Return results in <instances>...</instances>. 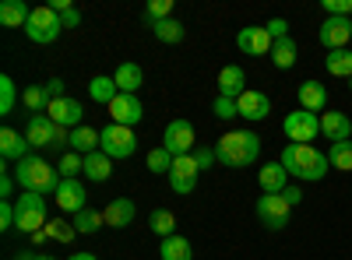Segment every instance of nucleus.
Instances as JSON below:
<instances>
[{
	"mask_svg": "<svg viewBox=\"0 0 352 260\" xmlns=\"http://www.w3.org/2000/svg\"><path fill=\"white\" fill-rule=\"evenodd\" d=\"M236 46H240V53H247V56H264V53H272L275 39L268 36V28H264V25H247V28H240Z\"/></svg>",
	"mask_w": 352,
	"mask_h": 260,
	"instance_id": "12",
	"label": "nucleus"
},
{
	"mask_svg": "<svg viewBox=\"0 0 352 260\" xmlns=\"http://www.w3.org/2000/svg\"><path fill=\"white\" fill-rule=\"evenodd\" d=\"M264 28H268V36H272V39H285V36H289V25H285V18H272Z\"/></svg>",
	"mask_w": 352,
	"mask_h": 260,
	"instance_id": "46",
	"label": "nucleus"
},
{
	"mask_svg": "<svg viewBox=\"0 0 352 260\" xmlns=\"http://www.w3.org/2000/svg\"><path fill=\"white\" fill-rule=\"evenodd\" d=\"M109 117H113V123H120V127H138L141 123V117H144V109H141V102H138V95H116L109 106Z\"/></svg>",
	"mask_w": 352,
	"mask_h": 260,
	"instance_id": "13",
	"label": "nucleus"
},
{
	"mask_svg": "<svg viewBox=\"0 0 352 260\" xmlns=\"http://www.w3.org/2000/svg\"><path fill=\"white\" fill-rule=\"evenodd\" d=\"M0 228H14V200H0Z\"/></svg>",
	"mask_w": 352,
	"mask_h": 260,
	"instance_id": "44",
	"label": "nucleus"
},
{
	"mask_svg": "<svg viewBox=\"0 0 352 260\" xmlns=\"http://www.w3.org/2000/svg\"><path fill=\"white\" fill-rule=\"evenodd\" d=\"M21 102H25V109H32V117H36V113H46V109H50V95H46L43 84L25 88V92H21Z\"/></svg>",
	"mask_w": 352,
	"mask_h": 260,
	"instance_id": "36",
	"label": "nucleus"
},
{
	"mask_svg": "<svg viewBox=\"0 0 352 260\" xmlns=\"http://www.w3.org/2000/svg\"><path fill=\"white\" fill-rule=\"evenodd\" d=\"M14 102H18V88H14V81L4 74L0 78V117H8V113L14 109Z\"/></svg>",
	"mask_w": 352,
	"mask_h": 260,
	"instance_id": "40",
	"label": "nucleus"
},
{
	"mask_svg": "<svg viewBox=\"0 0 352 260\" xmlns=\"http://www.w3.org/2000/svg\"><path fill=\"white\" fill-rule=\"evenodd\" d=\"M328 162L338 172H352V141H335L328 152Z\"/></svg>",
	"mask_w": 352,
	"mask_h": 260,
	"instance_id": "34",
	"label": "nucleus"
},
{
	"mask_svg": "<svg viewBox=\"0 0 352 260\" xmlns=\"http://www.w3.org/2000/svg\"><path fill=\"white\" fill-rule=\"evenodd\" d=\"M148 225H152V233H155L159 239H169V236H176V215H173V211H166V208L152 211Z\"/></svg>",
	"mask_w": 352,
	"mask_h": 260,
	"instance_id": "33",
	"label": "nucleus"
},
{
	"mask_svg": "<svg viewBox=\"0 0 352 260\" xmlns=\"http://www.w3.org/2000/svg\"><path fill=\"white\" fill-rule=\"evenodd\" d=\"M28 148H32V144H28L18 130H11V127H4L0 130V155H4L8 162H21V158H28Z\"/></svg>",
	"mask_w": 352,
	"mask_h": 260,
	"instance_id": "22",
	"label": "nucleus"
},
{
	"mask_svg": "<svg viewBox=\"0 0 352 260\" xmlns=\"http://www.w3.org/2000/svg\"><path fill=\"white\" fill-rule=\"evenodd\" d=\"M46 117L56 123V127H81V117H85V109H81V102L78 99H53L50 102V109H46Z\"/></svg>",
	"mask_w": 352,
	"mask_h": 260,
	"instance_id": "14",
	"label": "nucleus"
},
{
	"mask_svg": "<svg viewBox=\"0 0 352 260\" xmlns=\"http://www.w3.org/2000/svg\"><path fill=\"white\" fill-rule=\"evenodd\" d=\"M43 88H46L50 102H53V99H64V81H60V78H50V81L43 84Z\"/></svg>",
	"mask_w": 352,
	"mask_h": 260,
	"instance_id": "47",
	"label": "nucleus"
},
{
	"mask_svg": "<svg viewBox=\"0 0 352 260\" xmlns=\"http://www.w3.org/2000/svg\"><path fill=\"white\" fill-rule=\"evenodd\" d=\"M272 60H275L278 71H289L292 64H296V43H292L289 36H285V39H275V46H272Z\"/></svg>",
	"mask_w": 352,
	"mask_h": 260,
	"instance_id": "31",
	"label": "nucleus"
},
{
	"mask_svg": "<svg viewBox=\"0 0 352 260\" xmlns=\"http://www.w3.org/2000/svg\"><path fill=\"white\" fill-rule=\"evenodd\" d=\"M236 106H240V117H243V120H250V123L264 120V117L272 113V99L264 95V92H254V88H247V92L236 99Z\"/></svg>",
	"mask_w": 352,
	"mask_h": 260,
	"instance_id": "17",
	"label": "nucleus"
},
{
	"mask_svg": "<svg viewBox=\"0 0 352 260\" xmlns=\"http://www.w3.org/2000/svg\"><path fill=\"white\" fill-rule=\"evenodd\" d=\"M134 215H138V204H134L131 197H116V200H109L106 211H102V218H106L109 228H127V225H134Z\"/></svg>",
	"mask_w": 352,
	"mask_h": 260,
	"instance_id": "18",
	"label": "nucleus"
},
{
	"mask_svg": "<svg viewBox=\"0 0 352 260\" xmlns=\"http://www.w3.org/2000/svg\"><path fill=\"white\" fill-rule=\"evenodd\" d=\"M247 92V71L240 64H229L219 71V95L226 99H240Z\"/></svg>",
	"mask_w": 352,
	"mask_h": 260,
	"instance_id": "19",
	"label": "nucleus"
},
{
	"mask_svg": "<svg viewBox=\"0 0 352 260\" xmlns=\"http://www.w3.org/2000/svg\"><path fill=\"white\" fill-rule=\"evenodd\" d=\"M53 137H56V123L46 117V113L28 117V123H25V141L32 144V148H53Z\"/></svg>",
	"mask_w": 352,
	"mask_h": 260,
	"instance_id": "15",
	"label": "nucleus"
},
{
	"mask_svg": "<svg viewBox=\"0 0 352 260\" xmlns=\"http://www.w3.org/2000/svg\"><path fill=\"white\" fill-rule=\"evenodd\" d=\"M60 32H64V21H60V14H56L50 4L32 8V18H28V25H25V36L28 39L39 43V46H50V43L60 39Z\"/></svg>",
	"mask_w": 352,
	"mask_h": 260,
	"instance_id": "4",
	"label": "nucleus"
},
{
	"mask_svg": "<svg viewBox=\"0 0 352 260\" xmlns=\"http://www.w3.org/2000/svg\"><path fill=\"white\" fill-rule=\"evenodd\" d=\"M46 236H53V239H60V243H71L74 236H78V228H74V222H64V218H53L46 228H43Z\"/></svg>",
	"mask_w": 352,
	"mask_h": 260,
	"instance_id": "39",
	"label": "nucleus"
},
{
	"mask_svg": "<svg viewBox=\"0 0 352 260\" xmlns=\"http://www.w3.org/2000/svg\"><path fill=\"white\" fill-rule=\"evenodd\" d=\"M282 197L289 200V204H292V208H296V204H300V200H303V190H300V187H285V190H282Z\"/></svg>",
	"mask_w": 352,
	"mask_h": 260,
	"instance_id": "50",
	"label": "nucleus"
},
{
	"mask_svg": "<svg viewBox=\"0 0 352 260\" xmlns=\"http://www.w3.org/2000/svg\"><path fill=\"white\" fill-rule=\"evenodd\" d=\"M14 176H11V172H4V176H0V197H4V200H11V193H14Z\"/></svg>",
	"mask_w": 352,
	"mask_h": 260,
	"instance_id": "49",
	"label": "nucleus"
},
{
	"mask_svg": "<svg viewBox=\"0 0 352 260\" xmlns=\"http://www.w3.org/2000/svg\"><path fill=\"white\" fill-rule=\"evenodd\" d=\"M282 130H285L289 144H310L314 137H320V117L317 113H307V109H296L285 117Z\"/></svg>",
	"mask_w": 352,
	"mask_h": 260,
	"instance_id": "7",
	"label": "nucleus"
},
{
	"mask_svg": "<svg viewBox=\"0 0 352 260\" xmlns=\"http://www.w3.org/2000/svg\"><path fill=\"white\" fill-rule=\"evenodd\" d=\"M28 18H32V8H28L25 0H4V4H0V25L4 28H25Z\"/></svg>",
	"mask_w": 352,
	"mask_h": 260,
	"instance_id": "24",
	"label": "nucleus"
},
{
	"mask_svg": "<svg viewBox=\"0 0 352 260\" xmlns=\"http://www.w3.org/2000/svg\"><path fill=\"white\" fill-rule=\"evenodd\" d=\"M88 95H92V102H99V106H109L116 95H120V88H116V81H113V78L99 74V78L88 81Z\"/></svg>",
	"mask_w": 352,
	"mask_h": 260,
	"instance_id": "28",
	"label": "nucleus"
},
{
	"mask_svg": "<svg viewBox=\"0 0 352 260\" xmlns=\"http://www.w3.org/2000/svg\"><path fill=\"white\" fill-rule=\"evenodd\" d=\"M14 180H18V187H21L25 193H39V197L60 190V172H56V165H50V162L39 158V155L21 158V162L14 165Z\"/></svg>",
	"mask_w": 352,
	"mask_h": 260,
	"instance_id": "3",
	"label": "nucleus"
},
{
	"mask_svg": "<svg viewBox=\"0 0 352 260\" xmlns=\"http://www.w3.org/2000/svg\"><path fill=\"white\" fill-rule=\"evenodd\" d=\"M56 172H60V180H78V172H85V155L67 152L60 162H56Z\"/></svg>",
	"mask_w": 352,
	"mask_h": 260,
	"instance_id": "37",
	"label": "nucleus"
},
{
	"mask_svg": "<svg viewBox=\"0 0 352 260\" xmlns=\"http://www.w3.org/2000/svg\"><path fill=\"white\" fill-rule=\"evenodd\" d=\"M324 67L331 78H352V49H331Z\"/></svg>",
	"mask_w": 352,
	"mask_h": 260,
	"instance_id": "30",
	"label": "nucleus"
},
{
	"mask_svg": "<svg viewBox=\"0 0 352 260\" xmlns=\"http://www.w3.org/2000/svg\"><path fill=\"white\" fill-rule=\"evenodd\" d=\"M67 260H99V257H96V253H71Z\"/></svg>",
	"mask_w": 352,
	"mask_h": 260,
	"instance_id": "51",
	"label": "nucleus"
},
{
	"mask_svg": "<svg viewBox=\"0 0 352 260\" xmlns=\"http://www.w3.org/2000/svg\"><path fill=\"white\" fill-rule=\"evenodd\" d=\"M21 260H28V257H25V253H21Z\"/></svg>",
	"mask_w": 352,
	"mask_h": 260,
	"instance_id": "54",
	"label": "nucleus"
},
{
	"mask_svg": "<svg viewBox=\"0 0 352 260\" xmlns=\"http://www.w3.org/2000/svg\"><path fill=\"white\" fill-rule=\"evenodd\" d=\"M144 162H148V172H155V176H162V172L169 176V169H173V162H176V158H173L166 148H152Z\"/></svg>",
	"mask_w": 352,
	"mask_h": 260,
	"instance_id": "38",
	"label": "nucleus"
},
{
	"mask_svg": "<svg viewBox=\"0 0 352 260\" xmlns=\"http://www.w3.org/2000/svg\"><path fill=\"white\" fill-rule=\"evenodd\" d=\"M113 81H116V88H120L124 95H138V88L144 84V71L138 67V64H120L116 67V74H113Z\"/></svg>",
	"mask_w": 352,
	"mask_h": 260,
	"instance_id": "25",
	"label": "nucleus"
},
{
	"mask_svg": "<svg viewBox=\"0 0 352 260\" xmlns=\"http://www.w3.org/2000/svg\"><path fill=\"white\" fill-rule=\"evenodd\" d=\"M349 92H352V78H349Z\"/></svg>",
	"mask_w": 352,
	"mask_h": 260,
	"instance_id": "53",
	"label": "nucleus"
},
{
	"mask_svg": "<svg viewBox=\"0 0 352 260\" xmlns=\"http://www.w3.org/2000/svg\"><path fill=\"white\" fill-rule=\"evenodd\" d=\"M71 152H78V155H92V152H99V130H92V127H74L71 130Z\"/></svg>",
	"mask_w": 352,
	"mask_h": 260,
	"instance_id": "27",
	"label": "nucleus"
},
{
	"mask_svg": "<svg viewBox=\"0 0 352 260\" xmlns=\"http://www.w3.org/2000/svg\"><path fill=\"white\" fill-rule=\"evenodd\" d=\"M194 162L201 165V169H212L219 158H215V148H194Z\"/></svg>",
	"mask_w": 352,
	"mask_h": 260,
	"instance_id": "45",
	"label": "nucleus"
},
{
	"mask_svg": "<svg viewBox=\"0 0 352 260\" xmlns=\"http://www.w3.org/2000/svg\"><path fill=\"white\" fill-rule=\"evenodd\" d=\"M53 197H56V204H60V211H71V215L88 208V193L78 180H60V190H56Z\"/></svg>",
	"mask_w": 352,
	"mask_h": 260,
	"instance_id": "16",
	"label": "nucleus"
},
{
	"mask_svg": "<svg viewBox=\"0 0 352 260\" xmlns=\"http://www.w3.org/2000/svg\"><path fill=\"white\" fill-rule=\"evenodd\" d=\"M257 183H261L264 193H282L289 187V172L282 169V162H268V165H261Z\"/></svg>",
	"mask_w": 352,
	"mask_h": 260,
	"instance_id": "23",
	"label": "nucleus"
},
{
	"mask_svg": "<svg viewBox=\"0 0 352 260\" xmlns=\"http://www.w3.org/2000/svg\"><path fill=\"white\" fill-rule=\"evenodd\" d=\"M14 228H21V233H43L46 228V197L21 193L14 200Z\"/></svg>",
	"mask_w": 352,
	"mask_h": 260,
	"instance_id": "5",
	"label": "nucleus"
},
{
	"mask_svg": "<svg viewBox=\"0 0 352 260\" xmlns=\"http://www.w3.org/2000/svg\"><path fill=\"white\" fill-rule=\"evenodd\" d=\"M169 11H173V0H152V4L144 8V18H148V25H155V21H166Z\"/></svg>",
	"mask_w": 352,
	"mask_h": 260,
	"instance_id": "41",
	"label": "nucleus"
},
{
	"mask_svg": "<svg viewBox=\"0 0 352 260\" xmlns=\"http://www.w3.org/2000/svg\"><path fill=\"white\" fill-rule=\"evenodd\" d=\"M25 257H28V260H53V257H50V253H32V250H28V253H25Z\"/></svg>",
	"mask_w": 352,
	"mask_h": 260,
	"instance_id": "52",
	"label": "nucleus"
},
{
	"mask_svg": "<svg viewBox=\"0 0 352 260\" xmlns=\"http://www.w3.org/2000/svg\"><path fill=\"white\" fill-rule=\"evenodd\" d=\"M296 95H300V109L317 113V117H320V113H328V88L320 81H303Z\"/></svg>",
	"mask_w": 352,
	"mask_h": 260,
	"instance_id": "20",
	"label": "nucleus"
},
{
	"mask_svg": "<svg viewBox=\"0 0 352 260\" xmlns=\"http://www.w3.org/2000/svg\"><path fill=\"white\" fill-rule=\"evenodd\" d=\"M282 169L289 172L292 180H300V183H317V180H324L328 176V155L324 152H317L314 144H285L282 155H278Z\"/></svg>",
	"mask_w": 352,
	"mask_h": 260,
	"instance_id": "1",
	"label": "nucleus"
},
{
	"mask_svg": "<svg viewBox=\"0 0 352 260\" xmlns=\"http://www.w3.org/2000/svg\"><path fill=\"white\" fill-rule=\"evenodd\" d=\"M99 152H106L109 158H131L138 152V137L134 127H120V123H106L99 130Z\"/></svg>",
	"mask_w": 352,
	"mask_h": 260,
	"instance_id": "6",
	"label": "nucleus"
},
{
	"mask_svg": "<svg viewBox=\"0 0 352 260\" xmlns=\"http://www.w3.org/2000/svg\"><path fill=\"white\" fill-rule=\"evenodd\" d=\"M212 109H215V117H219V120H232V117H240V106H236V99H226V95H219Z\"/></svg>",
	"mask_w": 352,
	"mask_h": 260,
	"instance_id": "42",
	"label": "nucleus"
},
{
	"mask_svg": "<svg viewBox=\"0 0 352 260\" xmlns=\"http://www.w3.org/2000/svg\"><path fill=\"white\" fill-rule=\"evenodd\" d=\"M60 21H64V28H78L81 25V11L78 8H67V11H60Z\"/></svg>",
	"mask_w": 352,
	"mask_h": 260,
	"instance_id": "48",
	"label": "nucleus"
},
{
	"mask_svg": "<svg viewBox=\"0 0 352 260\" xmlns=\"http://www.w3.org/2000/svg\"><path fill=\"white\" fill-rule=\"evenodd\" d=\"M317 39L328 53L331 49H349L352 39V18H324V25L317 28Z\"/></svg>",
	"mask_w": 352,
	"mask_h": 260,
	"instance_id": "10",
	"label": "nucleus"
},
{
	"mask_svg": "<svg viewBox=\"0 0 352 260\" xmlns=\"http://www.w3.org/2000/svg\"><path fill=\"white\" fill-rule=\"evenodd\" d=\"M289 211H292V204H289L282 193H264V197H257V218H261V225L275 228V233L289 225Z\"/></svg>",
	"mask_w": 352,
	"mask_h": 260,
	"instance_id": "8",
	"label": "nucleus"
},
{
	"mask_svg": "<svg viewBox=\"0 0 352 260\" xmlns=\"http://www.w3.org/2000/svg\"><path fill=\"white\" fill-rule=\"evenodd\" d=\"M152 32H155V39H159V43H169V46H176V43H184V25L176 21V18L155 21V25H152Z\"/></svg>",
	"mask_w": 352,
	"mask_h": 260,
	"instance_id": "32",
	"label": "nucleus"
},
{
	"mask_svg": "<svg viewBox=\"0 0 352 260\" xmlns=\"http://www.w3.org/2000/svg\"><path fill=\"white\" fill-rule=\"evenodd\" d=\"M162 148L173 155V158H184V155H194V127L190 120H173L162 134Z\"/></svg>",
	"mask_w": 352,
	"mask_h": 260,
	"instance_id": "9",
	"label": "nucleus"
},
{
	"mask_svg": "<svg viewBox=\"0 0 352 260\" xmlns=\"http://www.w3.org/2000/svg\"><path fill=\"white\" fill-rule=\"evenodd\" d=\"M197 176H201V165L194 162V155H184V158H176L173 169H169V187L187 197V193H194Z\"/></svg>",
	"mask_w": 352,
	"mask_h": 260,
	"instance_id": "11",
	"label": "nucleus"
},
{
	"mask_svg": "<svg viewBox=\"0 0 352 260\" xmlns=\"http://www.w3.org/2000/svg\"><path fill=\"white\" fill-rule=\"evenodd\" d=\"M257 155H261V137L250 130H229L215 144V158L226 169H247L257 162Z\"/></svg>",
	"mask_w": 352,
	"mask_h": 260,
	"instance_id": "2",
	"label": "nucleus"
},
{
	"mask_svg": "<svg viewBox=\"0 0 352 260\" xmlns=\"http://www.w3.org/2000/svg\"><path fill=\"white\" fill-rule=\"evenodd\" d=\"M102 225H106L102 211H92V208H85V211H78V215H74V228H78L81 236H92V233H99Z\"/></svg>",
	"mask_w": 352,
	"mask_h": 260,
	"instance_id": "35",
	"label": "nucleus"
},
{
	"mask_svg": "<svg viewBox=\"0 0 352 260\" xmlns=\"http://www.w3.org/2000/svg\"><path fill=\"white\" fill-rule=\"evenodd\" d=\"M159 257H162V260H194L190 239H184V236H169V239H162Z\"/></svg>",
	"mask_w": 352,
	"mask_h": 260,
	"instance_id": "29",
	"label": "nucleus"
},
{
	"mask_svg": "<svg viewBox=\"0 0 352 260\" xmlns=\"http://www.w3.org/2000/svg\"><path fill=\"white\" fill-rule=\"evenodd\" d=\"M85 176L88 180H96V183H106L113 176V158L106 152H92V155H85Z\"/></svg>",
	"mask_w": 352,
	"mask_h": 260,
	"instance_id": "26",
	"label": "nucleus"
},
{
	"mask_svg": "<svg viewBox=\"0 0 352 260\" xmlns=\"http://www.w3.org/2000/svg\"><path fill=\"white\" fill-rule=\"evenodd\" d=\"M324 14L328 18H349L352 14V0H324Z\"/></svg>",
	"mask_w": 352,
	"mask_h": 260,
	"instance_id": "43",
	"label": "nucleus"
},
{
	"mask_svg": "<svg viewBox=\"0 0 352 260\" xmlns=\"http://www.w3.org/2000/svg\"><path fill=\"white\" fill-rule=\"evenodd\" d=\"M320 134H324L331 144L335 141H349L352 137V120L345 117V113H338V109L320 113Z\"/></svg>",
	"mask_w": 352,
	"mask_h": 260,
	"instance_id": "21",
	"label": "nucleus"
}]
</instances>
